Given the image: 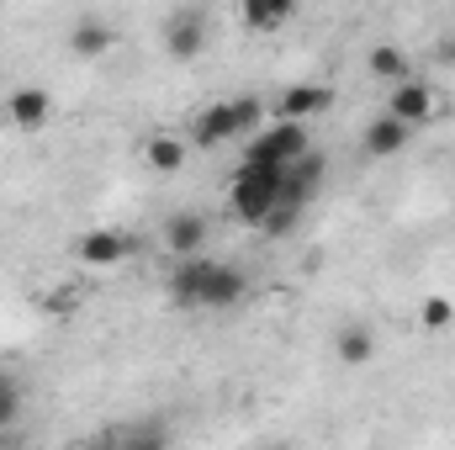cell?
Here are the masks:
<instances>
[{
	"label": "cell",
	"instance_id": "1",
	"mask_svg": "<svg viewBox=\"0 0 455 450\" xmlns=\"http://www.w3.org/2000/svg\"><path fill=\"white\" fill-rule=\"evenodd\" d=\"M249 292L243 270L238 265H218V260H180L175 276H170V297L180 308H233L238 297Z\"/></svg>",
	"mask_w": 455,
	"mask_h": 450
},
{
	"label": "cell",
	"instance_id": "2",
	"mask_svg": "<svg viewBox=\"0 0 455 450\" xmlns=\"http://www.w3.org/2000/svg\"><path fill=\"white\" fill-rule=\"evenodd\" d=\"M281 191H286V170L281 165H259V159H243L233 186H228V207L233 218L249 228H265V218L281 207Z\"/></svg>",
	"mask_w": 455,
	"mask_h": 450
},
{
	"label": "cell",
	"instance_id": "3",
	"mask_svg": "<svg viewBox=\"0 0 455 450\" xmlns=\"http://www.w3.org/2000/svg\"><path fill=\"white\" fill-rule=\"evenodd\" d=\"M307 154H313L307 127H302V122H275V127H259V138L249 143L243 159H259V165H281V170H291V165L307 159Z\"/></svg>",
	"mask_w": 455,
	"mask_h": 450
},
{
	"label": "cell",
	"instance_id": "4",
	"mask_svg": "<svg viewBox=\"0 0 455 450\" xmlns=\"http://www.w3.org/2000/svg\"><path fill=\"white\" fill-rule=\"evenodd\" d=\"M334 107V91L329 85H286L281 96H275V122H313V117H323Z\"/></svg>",
	"mask_w": 455,
	"mask_h": 450
},
{
	"label": "cell",
	"instance_id": "5",
	"mask_svg": "<svg viewBox=\"0 0 455 450\" xmlns=\"http://www.w3.org/2000/svg\"><path fill=\"white\" fill-rule=\"evenodd\" d=\"M387 117H397L403 127L429 122V117H435V85H424V80H403V85H392V96H387Z\"/></svg>",
	"mask_w": 455,
	"mask_h": 450
},
{
	"label": "cell",
	"instance_id": "6",
	"mask_svg": "<svg viewBox=\"0 0 455 450\" xmlns=\"http://www.w3.org/2000/svg\"><path fill=\"white\" fill-rule=\"evenodd\" d=\"M202 43H207V16H202V11H170V21H164V48H170V59H196Z\"/></svg>",
	"mask_w": 455,
	"mask_h": 450
},
{
	"label": "cell",
	"instance_id": "7",
	"mask_svg": "<svg viewBox=\"0 0 455 450\" xmlns=\"http://www.w3.org/2000/svg\"><path fill=\"white\" fill-rule=\"evenodd\" d=\"M164 244H170L175 260H196L202 244H207V218H202V213H175V218L164 223Z\"/></svg>",
	"mask_w": 455,
	"mask_h": 450
},
{
	"label": "cell",
	"instance_id": "8",
	"mask_svg": "<svg viewBox=\"0 0 455 450\" xmlns=\"http://www.w3.org/2000/svg\"><path fill=\"white\" fill-rule=\"evenodd\" d=\"M48 112H53V96H48L43 85H21V91L5 101V117H11L21 133H37V127L48 122Z\"/></svg>",
	"mask_w": 455,
	"mask_h": 450
},
{
	"label": "cell",
	"instance_id": "9",
	"mask_svg": "<svg viewBox=\"0 0 455 450\" xmlns=\"http://www.w3.org/2000/svg\"><path fill=\"white\" fill-rule=\"evenodd\" d=\"M127 249H132V244H127L122 233H112V228H91V233L75 244V254H80L85 265H101V270H107V265H122Z\"/></svg>",
	"mask_w": 455,
	"mask_h": 450
},
{
	"label": "cell",
	"instance_id": "10",
	"mask_svg": "<svg viewBox=\"0 0 455 450\" xmlns=\"http://www.w3.org/2000/svg\"><path fill=\"white\" fill-rule=\"evenodd\" d=\"M408 138H413V127H403L397 117L381 112L371 127H365V154H371V159H392V154L408 149Z\"/></svg>",
	"mask_w": 455,
	"mask_h": 450
},
{
	"label": "cell",
	"instance_id": "11",
	"mask_svg": "<svg viewBox=\"0 0 455 450\" xmlns=\"http://www.w3.org/2000/svg\"><path fill=\"white\" fill-rule=\"evenodd\" d=\"M228 138H238V122H233V107H228V101L207 107V112L191 122V143H196V149H218Z\"/></svg>",
	"mask_w": 455,
	"mask_h": 450
},
{
	"label": "cell",
	"instance_id": "12",
	"mask_svg": "<svg viewBox=\"0 0 455 450\" xmlns=\"http://www.w3.org/2000/svg\"><path fill=\"white\" fill-rule=\"evenodd\" d=\"M323 154H307V159H297L291 170H286V191H281V202H291V207H302L318 186H323Z\"/></svg>",
	"mask_w": 455,
	"mask_h": 450
},
{
	"label": "cell",
	"instance_id": "13",
	"mask_svg": "<svg viewBox=\"0 0 455 450\" xmlns=\"http://www.w3.org/2000/svg\"><path fill=\"white\" fill-rule=\"evenodd\" d=\"M238 16H243L249 32H275V27H286V21L297 16V5H291V0H243Z\"/></svg>",
	"mask_w": 455,
	"mask_h": 450
},
{
	"label": "cell",
	"instance_id": "14",
	"mask_svg": "<svg viewBox=\"0 0 455 450\" xmlns=\"http://www.w3.org/2000/svg\"><path fill=\"white\" fill-rule=\"evenodd\" d=\"M69 48H75L80 59H101V53L112 48V21H101V16H80L75 32H69Z\"/></svg>",
	"mask_w": 455,
	"mask_h": 450
},
{
	"label": "cell",
	"instance_id": "15",
	"mask_svg": "<svg viewBox=\"0 0 455 450\" xmlns=\"http://www.w3.org/2000/svg\"><path fill=\"white\" fill-rule=\"evenodd\" d=\"M365 69H371L376 80H387V85H403V80H413V75H408V53H403L397 43H376V48L365 53Z\"/></svg>",
	"mask_w": 455,
	"mask_h": 450
},
{
	"label": "cell",
	"instance_id": "16",
	"mask_svg": "<svg viewBox=\"0 0 455 450\" xmlns=\"http://www.w3.org/2000/svg\"><path fill=\"white\" fill-rule=\"evenodd\" d=\"M143 165L159 170V175H175V170L186 165V143H180L175 133H154V138L143 143Z\"/></svg>",
	"mask_w": 455,
	"mask_h": 450
},
{
	"label": "cell",
	"instance_id": "17",
	"mask_svg": "<svg viewBox=\"0 0 455 450\" xmlns=\"http://www.w3.org/2000/svg\"><path fill=\"white\" fill-rule=\"evenodd\" d=\"M334 350H339L344 366H365V360L376 355V339H371V329H365V324H344L339 339H334Z\"/></svg>",
	"mask_w": 455,
	"mask_h": 450
},
{
	"label": "cell",
	"instance_id": "18",
	"mask_svg": "<svg viewBox=\"0 0 455 450\" xmlns=\"http://www.w3.org/2000/svg\"><path fill=\"white\" fill-rule=\"evenodd\" d=\"M116 450H170V430L164 424H132L127 435H116Z\"/></svg>",
	"mask_w": 455,
	"mask_h": 450
},
{
	"label": "cell",
	"instance_id": "19",
	"mask_svg": "<svg viewBox=\"0 0 455 450\" xmlns=\"http://www.w3.org/2000/svg\"><path fill=\"white\" fill-rule=\"evenodd\" d=\"M228 107H233L238 133H254V127H265V101H259V96H233Z\"/></svg>",
	"mask_w": 455,
	"mask_h": 450
},
{
	"label": "cell",
	"instance_id": "20",
	"mask_svg": "<svg viewBox=\"0 0 455 450\" xmlns=\"http://www.w3.org/2000/svg\"><path fill=\"white\" fill-rule=\"evenodd\" d=\"M419 324H424V329H451V324H455V302H451V297H424Z\"/></svg>",
	"mask_w": 455,
	"mask_h": 450
},
{
	"label": "cell",
	"instance_id": "21",
	"mask_svg": "<svg viewBox=\"0 0 455 450\" xmlns=\"http://www.w3.org/2000/svg\"><path fill=\"white\" fill-rule=\"evenodd\" d=\"M297 218H302V207L281 202V207H275V213L265 218V233H270V238H281V233H291V228H297Z\"/></svg>",
	"mask_w": 455,
	"mask_h": 450
},
{
	"label": "cell",
	"instance_id": "22",
	"mask_svg": "<svg viewBox=\"0 0 455 450\" xmlns=\"http://www.w3.org/2000/svg\"><path fill=\"white\" fill-rule=\"evenodd\" d=\"M16 414H21V387H16V382H5V387H0V430H5V424H16Z\"/></svg>",
	"mask_w": 455,
	"mask_h": 450
},
{
	"label": "cell",
	"instance_id": "23",
	"mask_svg": "<svg viewBox=\"0 0 455 450\" xmlns=\"http://www.w3.org/2000/svg\"><path fill=\"white\" fill-rule=\"evenodd\" d=\"M5 382H11V376H5V360H0V387H5Z\"/></svg>",
	"mask_w": 455,
	"mask_h": 450
},
{
	"label": "cell",
	"instance_id": "24",
	"mask_svg": "<svg viewBox=\"0 0 455 450\" xmlns=\"http://www.w3.org/2000/svg\"><path fill=\"white\" fill-rule=\"evenodd\" d=\"M270 450H291V446H270Z\"/></svg>",
	"mask_w": 455,
	"mask_h": 450
}]
</instances>
